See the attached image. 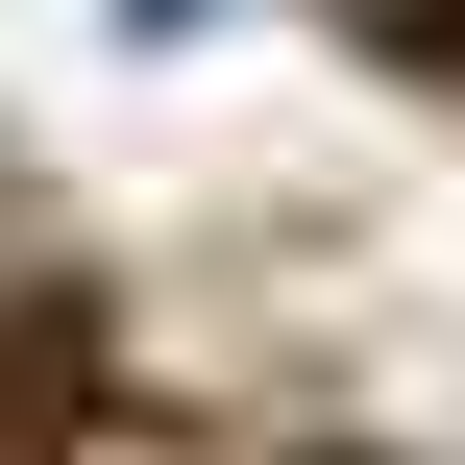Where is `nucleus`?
Listing matches in <instances>:
<instances>
[{
  "label": "nucleus",
  "instance_id": "obj_1",
  "mask_svg": "<svg viewBox=\"0 0 465 465\" xmlns=\"http://www.w3.org/2000/svg\"><path fill=\"white\" fill-rule=\"evenodd\" d=\"M98 25H123V49H221V0H98Z\"/></svg>",
  "mask_w": 465,
  "mask_h": 465
}]
</instances>
